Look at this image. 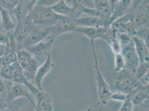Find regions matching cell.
<instances>
[{
  "label": "cell",
  "mask_w": 149,
  "mask_h": 111,
  "mask_svg": "<svg viewBox=\"0 0 149 111\" xmlns=\"http://www.w3.org/2000/svg\"><path fill=\"white\" fill-rule=\"evenodd\" d=\"M0 77L10 80L13 83H18L25 85L29 89L34 98L40 91L33 83L25 78L22 69L17 62L10 65L1 66Z\"/></svg>",
  "instance_id": "cell-1"
},
{
  "label": "cell",
  "mask_w": 149,
  "mask_h": 111,
  "mask_svg": "<svg viewBox=\"0 0 149 111\" xmlns=\"http://www.w3.org/2000/svg\"><path fill=\"white\" fill-rule=\"evenodd\" d=\"M61 16L55 12L50 7L37 5L28 15L34 25L45 27H51L55 25Z\"/></svg>",
  "instance_id": "cell-2"
},
{
  "label": "cell",
  "mask_w": 149,
  "mask_h": 111,
  "mask_svg": "<svg viewBox=\"0 0 149 111\" xmlns=\"http://www.w3.org/2000/svg\"><path fill=\"white\" fill-rule=\"evenodd\" d=\"M90 42L93 53L94 67L96 71V80L97 83V95L100 100L99 104L101 105L102 108L106 105L110 100H111L112 92L109 85L107 83L101 72H100L94 42Z\"/></svg>",
  "instance_id": "cell-3"
},
{
  "label": "cell",
  "mask_w": 149,
  "mask_h": 111,
  "mask_svg": "<svg viewBox=\"0 0 149 111\" xmlns=\"http://www.w3.org/2000/svg\"><path fill=\"white\" fill-rule=\"evenodd\" d=\"M17 58L25 78L31 83L33 82L40 66L37 61L29 51L24 49L17 51Z\"/></svg>",
  "instance_id": "cell-4"
},
{
  "label": "cell",
  "mask_w": 149,
  "mask_h": 111,
  "mask_svg": "<svg viewBox=\"0 0 149 111\" xmlns=\"http://www.w3.org/2000/svg\"><path fill=\"white\" fill-rule=\"evenodd\" d=\"M118 73L114 83L117 92L131 94L140 86V83L135 78L134 74L127 68H125Z\"/></svg>",
  "instance_id": "cell-5"
},
{
  "label": "cell",
  "mask_w": 149,
  "mask_h": 111,
  "mask_svg": "<svg viewBox=\"0 0 149 111\" xmlns=\"http://www.w3.org/2000/svg\"><path fill=\"white\" fill-rule=\"evenodd\" d=\"M55 40V38L50 35L42 41L26 49L31 53L40 65V64H42L46 61L49 54L51 53V50Z\"/></svg>",
  "instance_id": "cell-6"
},
{
  "label": "cell",
  "mask_w": 149,
  "mask_h": 111,
  "mask_svg": "<svg viewBox=\"0 0 149 111\" xmlns=\"http://www.w3.org/2000/svg\"><path fill=\"white\" fill-rule=\"evenodd\" d=\"M35 26L28 16L17 23L13 32L17 44V51L22 49L24 42L30 35Z\"/></svg>",
  "instance_id": "cell-7"
},
{
  "label": "cell",
  "mask_w": 149,
  "mask_h": 111,
  "mask_svg": "<svg viewBox=\"0 0 149 111\" xmlns=\"http://www.w3.org/2000/svg\"><path fill=\"white\" fill-rule=\"evenodd\" d=\"M52 26L45 27L36 25L30 35L24 42L22 49H26L42 41L50 36Z\"/></svg>",
  "instance_id": "cell-8"
},
{
  "label": "cell",
  "mask_w": 149,
  "mask_h": 111,
  "mask_svg": "<svg viewBox=\"0 0 149 111\" xmlns=\"http://www.w3.org/2000/svg\"><path fill=\"white\" fill-rule=\"evenodd\" d=\"M120 53L124 59L125 68H127L134 75V73L140 64L139 59L135 49L133 40L123 48Z\"/></svg>",
  "instance_id": "cell-9"
},
{
  "label": "cell",
  "mask_w": 149,
  "mask_h": 111,
  "mask_svg": "<svg viewBox=\"0 0 149 111\" xmlns=\"http://www.w3.org/2000/svg\"><path fill=\"white\" fill-rule=\"evenodd\" d=\"M30 92L29 89L25 85L18 83H13L10 89L5 101L8 105H10L16 99L24 97L27 99L35 107V99L31 97Z\"/></svg>",
  "instance_id": "cell-10"
},
{
  "label": "cell",
  "mask_w": 149,
  "mask_h": 111,
  "mask_svg": "<svg viewBox=\"0 0 149 111\" xmlns=\"http://www.w3.org/2000/svg\"><path fill=\"white\" fill-rule=\"evenodd\" d=\"M113 0L93 1V8L99 13L100 19L104 22L105 27H109L108 26V21L113 12Z\"/></svg>",
  "instance_id": "cell-11"
},
{
  "label": "cell",
  "mask_w": 149,
  "mask_h": 111,
  "mask_svg": "<svg viewBox=\"0 0 149 111\" xmlns=\"http://www.w3.org/2000/svg\"><path fill=\"white\" fill-rule=\"evenodd\" d=\"M77 25L74 20L68 17L63 16L58 20L55 25L52 26L50 36L55 37L69 32H74Z\"/></svg>",
  "instance_id": "cell-12"
},
{
  "label": "cell",
  "mask_w": 149,
  "mask_h": 111,
  "mask_svg": "<svg viewBox=\"0 0 149 111\" xmlns=\"http://www.w3.org/2000/svg\"><path fill=\"white\" fill-rule=\"evenodd\" d=\"M37 1L34 0H21L19 1L17 6L11 12L12 16L16 19L17 23L23 20L31 12L33 7L36 5Z\"/></svg>",
  "instance_id": "cell-13"
},
{
  "label": "cell",
  "mask_w": 149,
  "mask_h": 111,
  "mask_svg": "<svg viewBox=\"0 0 149 111\" xmlns=\"http://www.w3.org/2000/svg\"><path fill=\"white\" fill-rule=\"evenodd\" d=\"M54 67V65L52 61L51 53H50L47 56L46 61L41 66H39L33 80V82L35 85V86L39 91L44 90L42 85V80L45 76L50 72Z\"/></svg>",
  "instance_id": "cell-14"
},
{
  "label": "cell",
  "mask_w": 149,
  "mask_h": 111,
  "mask_svg": "<svg viewBox=\"0 0 149 111\" xmlns=\"http://www.w3.org/2000/svg\"><path fill=\"white\" fill-rule=\"evenodd\" d=\"M131 3L132 1L130 0L114 1L113 10L109 19L108 26L110 27L113 22L123 17L128 12Z\"/></svg>",
  "instance_id": "cell-15"
},
{
  "label": "cell",
  "mask_w": 149,
  "mask_h": 111,
  "mask_svg": "<svg viewBox=\"0 0 149 111\" xmlns=\"http://www.w3.org/2000/svg\"><path fill=\"white\" fill-rule=\"evenodd\" d=\"M35 111H54L52 99L50 93L40 91L35 97Z\"/></svg>",
  "instance_id": "cell-16"
},
{
  "label": "cell",
  "mask_w": 149,
  "mask_h": 111,
  "mask_svg": "<svg viewBox=\"0 0 149 111\" xmlns=\"http://www.w3.org/2000/svg\"><path fill=\"white\" fill-rule=\"evenodd\" d=\"M17 22L13 20L11 13L0 8V26L1 32L5 33H13Z\"/></svg>",
  "instance_id": "cell-17"
},
{
  "label": "cell",
  "mask_w": 149,
  "mask_h": 111,
  "mask_svg": "<svg viewBox=\"0 0 149 111\" xmlns=\"http://www.w3.org/2000/svg\"><path fill=\"white\" fill-rule=\"evenodd\" d=\"M55 12L65 17L75 20L79 17V16L76 12L72 7L68 6L66 1L64 0L57 1L56 3L50 7Z\"/></svg>",
  "instance_id": "cell-18"
},
{
  "label": "cell",
  "mask_w": 149,
  "mask_h": 111,
  "mask_svg": "<svg viewBox=\"0 0 149 111\" xmlns=\"http://www.w3.org/2000/svg\"><path fill=\"white\" fill-rule=\"evenodd\" d=\"M135 49L138 56L140 63L149 62V46L144 40L137 36L132 37Z\"/></svg>",
  "instance_id": "cell-19"
},
{
  "label": "cell",
  "mask_w": 149,
  "mask_h": 111,
  "mask_svg": "<svg viewBox=\"0 0 149 111\" xmlns=\"http://www.w3.org/2000/svg\"><path fill=\"white\" fill-rule=\"evenodd\" d=\"M130 101L133 105H141L146 100H149V85L143 86L141 84L131 94H129Z\"/></svg>",
  "instance_id": "cell-20"
},
{
  "label": "cell",
  "mask_w": 149,
  "mask_h": 111,
  "mask_svg": "<svg viewBox=\"0 0 149 111\" xmlns=\"http://www.w3.org/2000/svg\"><path fill=\"white\" fill-rule=\"evenodd\" d=\"M74 22L77 26L80 27H100L105 26L104 22L101 19L91 15L82 14L81 16L74 20Z\"/></svg>",
  "instance_id": "cell-21"
},
{
  "label": "cell",
  "mask_w": 149,
  "mask_h": 111,
  "mask_svg": "<svg viewBox=\"0 0 149 111\" xmlns=\"http://www.w3.org/2000/svg\"><path fill=\"white\" fill-rule=\"evenodd\" d=\"M6 53L5 55L1 58V66L10 65L17 62V51L10 49L7 47L6 44Z\"/></svg>",
  "instance_id": "cell-22"
},
{
  "label": "cell",
  "mask_w": 149,
  "mask_h": 111,
  "mask_svg": "<svg viewBox=\"0 0 149 111\" xmlns=\"http://www.w3.org/2000/svg\"><path fill=\"white\" fill-rule=\"evenodd\" d=\"M149 62L140 63L134 73L135 78L138 81H139L141 78H143L145 75L149 74Z\"/></svg>",
  "instance_id": "cell-23"
},
{
  "label": "cell",
  "mask_w": 149,
  "mask_h": 111,
  "mask_svg": "<svg viewBox=\"0 0 149 111\" xmlns=\"http://www.w3.org/2000/svg\"><path fill=\"white\" fill-rule=\"evenodd\" d=\"M13 82L0 77V97L6 99L7 94Z\"/></svg>",
  "instance_id": "cell-24"
},
{
  "label": "cell",
  "mask_w": 149,
  "mask_h": 111,
  "mask_svg": "<svg viewBox=\"0 0 149 111\" xmlns=\"http://www.w3.org/2000/svg\"><path fill=\"white\" fill-rule=\"evenodd\" d=\"M19 0H0V8L11 13L17 6Z\"/></svg>",
  "instance_id": "cell-25"
},
{
  "label": "cell",
  "mask_w": 149,
  "mask_h": 111,
  "mask_svg": "<svg viewBox=\"0 0 149 111\" xmlns=\"http://www.w3.org/2000/svg\"><path fill=\"white\" fill-rule=\"evenodd\" d=\"M115 55V67L113 71L118 72L125 68V63L124 57L120 53Z\"/></svg>",
  "instance_id": "cell-26"
},
{
  "label": "cell",
  "mask_w": 149,
  "mask_h": 111,
  "mask_svg": "<svg viewBox=\"0 0 149 111\" xmlns=\"http://www.w3.org/2000/svg\"><path fill=\"white\" fill-rule=\"evenodd\" d=\"M117 37L121 48L129 44L132 40V37L129 35L124 33H117Z\"/></svg>",
  "instance_id": "cell-27"
},
{
  "label": "cell",
  "mask_w": 149,
  "mask_h": 111,
  "mask_svg": "<svg viewBox=\"0 0 149 111\" xmlns=\"http://www.w3.org/2000/svg\"><path fill=\"white\" fill-rule=\"evenodd\" d=\"M111 99L117 101H121L124 102L127 99L130 100L129 94H126L123 93L117 92L112 93L111 96Z\"/></svg>",
  "instance_id": "cell-28"
},
{
  "label": "cell",
  "mask_w": 149,
  "mask_h": 111,
  "mask_svg": "<svg viewBox=\"0 0 149 111\" xmlns=\"http://www.w3.org/2000/svg\"><path fill=\"white\" fill-rule=\"evenodd\" d=\"M133 105L129 99L126 100L123 102L119 111H131Z\"/></svg>",
  "instance_id": "cell-29"
},
{
  "label": "cell",
  "mask_w": 149,
  "mask_h": 111,
  "mask_svg": "<svg viewBox=\"0 0 149 111\" xmlns=\"http://www.w3.org/2000/svg\"><path fill=\"white\" fill-rule=\"evenodd\" d=\"M57 1H37L36 5L42 6L51 7L56 3Z\"/></svg>",
  "instance_id": "cell-30"
},
{
  "label": "cell",
  "mask_w": 149,
  "mask_h": 111,
  "mask_svg": "<svg viewBox=\"0 0 149 111\" xmlns=\"http://www.w3.org/2000/svg\"><path fill=\"white\" fill-rule=\"evenodd\" d=\"M131 111H149V105L141 104V105H133Z\"/></svg>",
  "instance_id": "cell-31"
},
{
  "label": "cell",
  "mask_w": 149,
  "mask_h": 111,
  "mask_svg": "<svg viewBox=\"0 0 149 111\" xmlns=\"http://www.w3.org/2000/svg\"><path fill=\"white\" fill-rule=\"evenodd\" d=\"M8 41L7 34L0 31V43L6 44Z\"/></svg>",
  "instance_id": "cell-32"
},
{
  "label": "cell",
  "mask_w": 149,
  "mask_h": 111,
  "mask_svg": "<svg viewBox=\"0 0 149 111\" xmlns=\"http://www.w3.org/2000/svg\"><path fill=\"white\" fill-rule=\"evenodd\" d=\"M9 106L10 105L7 103L6 102L4 99L0 97V111H3Z\"/></svg>",
  "instance_id": "cell-33"
},
{
  "label": "cell",
  "mask_w": 149,
  "mask_h": 111,
  "mask_svg": "<svg viewBox=\"0 0 149 111\" xmlns=\"http://www.w3.org/2000/svg\"><path fill=\"white\" fill-rule=\"evenodd\" d=\"M6 51V44L0 43V58H2L5 55Z\"/></svg>",
  "instance_id": "cell-34"
},
{
  "label": "cell",
  "mask_w": 149,
  "mask_h": 111,
  "mask_svg": "<svg viewBox=\"0 0 149 111\" xmlns=\"http://www.w3.org/2000/svg\"><path fill=\"white\" fill-rule=\"evenodd\" d=\"M21 110H15L14 109H13V108H11V107H10V105L8 107H7L6 108V109H5V110H3V111H21Z\"/></svg>",
  "instance_id": "cell-35"
},
{
  "label": "cell",
  "mask_w": 149,
  "mask_h": 111,
  "mask_svg": "<svg viewBox=\"0 0 149 111\" xmlns=\"http://www.w3.org/2000/svg\"><path fill=\"white\" fill-rule=\"evenodd\" d=\"M92 110H93V108H88V109L86 111H91Z\"/></svg>",
  "instance_id": "cell-36"
},
{
  "label": "cell",
  "mask_w": 149,
  "mask_h": 111,
  "mask_svg": "<svg viewBox=\"0 0 149 111\" xmlns=\"http://www.w3.org/2000/svg\"><path fill=\"white\" fill-rule=\"evenodd\" d=\"M0 31L1 32V26H0Z\"/></svg>",
  "instance_id": "cell-37"
},
{
  "label": "cell",
  "mask_w": 149,
  "mask_h": 111,
  "mask_svg": "<svg viewBox=\"0 0 149 111\" xmlns=\"http://www.w3.org/2000/svg\"><path fill=\"white\" fill-rule=\"evenodd\" d=\"M1 67H0V69H1Z\"/></svg>",
  "instance_id": "cell-38"
},
{
  "label": "cell",
  "mask_w": 149,
  "mask_h": 111,
  "mask_svg": "<svg viewBox=\"0 0 149 111\" xmlns=\"http://www.w3.org/2000/svg\"><path fill=\"white\" fill-rule=\"evenodd\" d=\"M21 111H22V110H21Z\"/></svg>",
  "instance_id": "cell-39"
}]
</instances>
